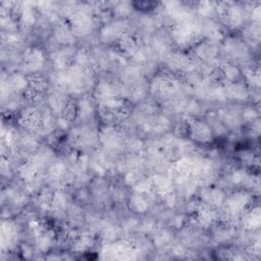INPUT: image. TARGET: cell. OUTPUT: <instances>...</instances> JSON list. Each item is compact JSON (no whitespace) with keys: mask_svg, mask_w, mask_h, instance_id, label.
Returning a JSON list of instances; mask_svg holds the SVG:
<instances>
[{"mask_svg":"<svg viewBox=\"0 0 261 261\" xmlns=\"http://www.w3.org/2000/svg\"><path fill=\"white\" fill-rule=\"evenodd\" d=\"M126 138L127 134L117 125L99 124V147L113 159L125 153Z\"/></svg>","mask_w":261,"mask_h":261,"instance_id":"277c9868","label":"cell"},{"mask_svg":"<svg viewBox=\"0 0 261 261\" xmlns=\"http://www.w3.org/2000/svg\"><path fill=\"white\" fill-rule=\"evenodd\" d=\"M127 33H134L132 18L120 19L112 18L109 21L101 24L97 31L99 44L106 47H113L118 40Z\"/></svg>","mask_w":261,"mask_h":261,"instance_id":"5b68a950","label":"cell"},{"mask_svg":"<svg viewBox=\"0 0 261 261\" xmlns=\"http://www.w3.org/2000/svg\"><path fill=\"white\" fill-rule=\"evenodd\" d=\"M227 192L217 185L202 187L198 190L196 197L205 205L219 210L224 202Z\"/></svg>","mask_w":261,"mask_h":261,"instance_id":"9a60e30c","label":"cell"},{"mask_svg":"<svg viewBox=\"0 0 261 261\" xmlns=\"http://www.w3.org/2000/svg\"><path fill=\"white\" fill-rule=\"evenodd\" d=\"M256 197L252 192L238 189L227 192L224 202L219 211V221L238 227L242 214L256 201Z\"/></svg>","mask_w":261,"mask_h":261,"instance_id":"6da1fadb","label":"cell"},{"mask_svg":"<svg viewBox=\"0 0 261 261\" xmlns=\"http://www.w3.org/2000/svg\"><path fill=\"white\" fill-rule=\"evenodd\" d=\"M189 52L199 61L206 64L219 65V44H215L206 40H201L198 42Z\"/></svg>","mask_w":261,"mask_h":261,"instance_id":"8fae6325","label":"cell"},{"mask_svg":"<svg viewBox=\"0 0 261 261\" xmlns=\"http://www.w3.org/2000/svg\"><path fill=\"white\" fill-rule=\"evenodd\" d=\"M64 137L68 149L89 154L99 147V124H73Z\"/></svg>","mask_w":261,"mask_h":261,"instance_id":"3957f363","label":"cell"},{"mask_svg":"<svg viewBox=\"0 0 261 261\" xmlns=\"http://www.w3.org/2000/svg\"><path fill=\"white\" fill-rule=\"evenodd\" d=\"M76 116L73 124H100L98 119V103L93 94H85L77 98Z\"/></svg>","mask_w":261,"mask_h":261,"instance_id":"ba28073f","label":"cell"},{"mask_svg":"<svg viewBox=\"0 0 261 261\" xmlns=\"http://www.w3.org/2000/svg\"><path fill=\"white\" fill-rule=\"evenodd\" d=\"M221 60L236 64L240 68L255 62V53L242 40L239 34H227L219 43Z\"/></svg>","mask_w":261,"mask_h":261,"instance_id":"7a4b0ae2","label":"cell"},{"mask_svg":"<svg viewBox=\"0 0 261 261\" xmlns=\"http://www.w3.org/2000/svg\"><path fill=\"white\" fill-rule=\"evenodd\" d=\"M243 105L234 103H226L214 109L218 118L228 129L229 135L243 136L244 124L241 117Z\"/></svg>","mask_w":261,"mask_h":261,"instance_id":"52a82bcc","label":"cell"},{"mask_svg":"<svg viewBox=\"0 0 261 261\" xmlns=\"http://www.w3.org/2000/svg\"><path fill=\"white\" fill-rule=\"evenodd\" d=\"M49 68L48 54L41 44L29 46L23 54L18 71L31 75L39 72H47Z\"/></svg>","mask_w":261,"mask_h":261,"instance_id":"8992f818","label":"cell"},{"mask_svg":"<svg viewBox=\"0 0 261 261\" xmlns=\"http://www.w3.org/2000/svg\"><path fill=\"white\" fill-rule=\"evenodd\" d=\"M188 139L200 148H208L215 141V137L204 117L189 119Z\"/></svg>","mask_w":261,"mask_h":261,"instance_id":"9c48e42d","label":"cell"},{"mask_svg":"<svg viewBox=\"0 0 261 261\" xmlns=\"http://www.w3.org/2000/svg\"><path fill=\"white\" fill-rule=\"evenodd\" d=\"M205 120L208 122L214 137L215 140L216 139H227L229 132L228 129L225 127V125L222 123V121L218 118V116L216 115L214 109L209 110L205 116H204Z\"/></svg>","mask_w":261,"mask_h":261,"instance_id":"ffe728a7","label":"cell"},{"mask_svg":"<svg viewBox=\"0 0 261 261\" xmlns=\"http://www.w3.org/2000/svg\"><path fill=\"white\" fill-rule=\"evenodd\" d=\"M222 84L227 103H234L240 105L252 103V90L244 81L234 83L222 82Z\"/></svg>","mask_w":261,"mask_h":261,"instance_id":"7c38bea8","label":"cell"},{"mask_svg":"<svg viewBox=\"0 0 261 261\" xmlns=\"http://www.w3.org/2000/svg\"><path fill=\"white\" fill-rule=\"evenodd\" d=\"M50 37L60 47L77 46V43H79L70 25L65 19H61L54 25Z\"/></svg>","mask_w":261,"mask_h":261,"instance_id":"e0dca14e","label":"cell"},{"mask_svg":"<svg viewBox=\"0 0 261 261\" xmlns=\"http://www.w3.org/2000/svg\"><path fill=\"white\" fill-rule=\"evenodd\" d=\"M238 34L242 38V40L252 49L254 53L255 51L256 52L259 51L260 34H261L259 22L248 21Z\"/></svg>","mask_w":261,"mask_h":261,"instance_id":"d6986e66","label":"cell"},{"mask_svg":"<svg viewBox=\"0 0 261 261\" xmlns=\"http://www.w3.org/2000/svg\"><path fill=\"white\" fill-rule=\"evenodd\" d=\"M228 33L217 20V18L201 19L202 40L219 44Z\"/></svg>","mask_w":261,"mask_h":261,"instance_id":"2e32d148","label":"cell"},{"mask_svg":"<svg viewBox=\"0 0 261 261\" xmlns=\"http://www.w3.org/2000/svg\"><path fill=\"white\" fill-rule=\"evenodd\" d=\"M150 238L156 253L167 254L168 249L176 241V229L168 225H159Z\"/></svg>","mask_w":261,"mask_h":261,"instance_id":"4fadbf2b","label":"cell"},{"mask_svg":"<svg viewBox=\"0 0 261 261\" xmlns=\"http://www.w3.org/2000/svg\"><path fill=\"white\" fill-rule=\"evenodd\" d=\"M70 98L71 97L67 95L64 91L56 87L50 86V88L45 94L43 104L46 107H48L55 116H59L63 114Z\"/></svg>","mask_w":261,"mask_h":261,"instance_id":"5bb4252c","label":"cell"},{"mask_svg":"<svg viewBox=\"0 0 261 261\" xmlns=\"http://www.w3.org/2000/svg\"><path fill=\"white\" fill-rule=\"evenodd\" d=\"M241 117L244 126L252 123L253 121L260 118V112H259V106L255 105L253 103L244 104L241 111Z\"/></svg>","mask_w":261,"mask_h":261,"instance_id":"44dd1931","label":"cell"},{"mask_svg":"<svg viewBox=\"0 0 261 261\" xmlns=\"http://www.w3.org/2000/svg\"><path fill=\"white\" fill-rule=\"evenodd\" d=\"M42 119L41 105L27 104L16 115V125L25 132L38 133Z\"/></svg>","mask_w":261,"mask_h":261,"instance_id":"30bf717a","label":"cell"},{"mask_svg":"<svg viewBox=\"0 0 261 261\" xmlns=\"http://www.w3.org/2000/svg\"><path fill=\"white\" fill-rule=\"evenodd\" d=\"M260 206L256 201L240 217L238 227L246 230H260Z\"/></svg>","mask_w":261,"mask_h":261,"instance_id":"ac0fdd59","label":"cell"}]
</instances>
